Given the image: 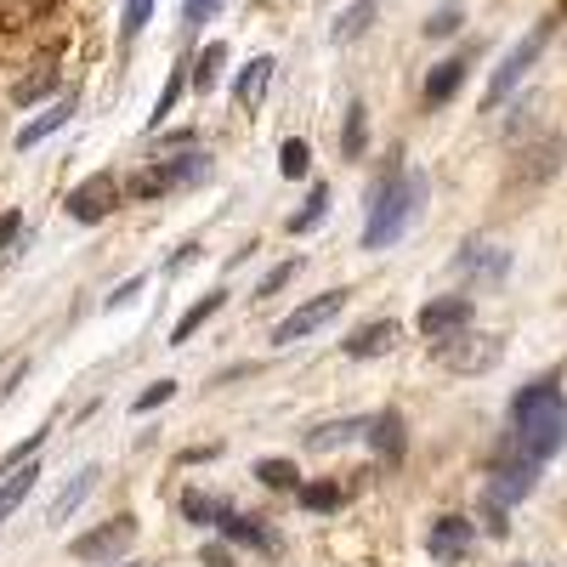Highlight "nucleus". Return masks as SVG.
Wrapping results in <instances>:
<instances>
[{
  "label": "nucleus",
  "instance_id": "393cba45",
  "mask_svg": "<svg viewBox=\"0 0 567 567\" xmlns=\"http://www.w3.org/2000/svg\"><path fill=\"white\" fill-rule=\"evenodd\" d=\"M221 511H227V499H216V494H182V516L187 523H221Z\"/></svg>",
  "mask_w": 567,
  "mask_h": 567
},
{
  "label": "nucleus",
  "instance_id": "7c9ffc66",
  "mask_svg": "<svg viewBox=\"0 0 567 567\" xmlns=\"http://www.w3.org/2000/svg\"><path fill=\"white\" fill-rule=\"evenodd\" d=\"M45 91H58V69H40V74H29V80L12 91V97H18V103H34V97H45Z\"/></svg>",
  "mask_w": 567,
  "mask_h": 567
},
{
  "label": "nucleus",
  "instance_id": "c9c22d12",
  "mask_svg": "<svg viewBox=\"0 0 567 567\" xmlns=\"http://www.w3.org/2000/svg\"><path fill=\"white\" fill-rule=\"evenodd\" d=\"M171 398H176V381H154L131 409H136V414H148V409H159V403H171Z\"/></svg>",
  "mask_w": 567,
  "mask_h": 567
},
{
  "label": "nucleus",
  "instance_id": "bb28decb",
  "mask_svg": "<svg viewBox=\"0 0 567 567\" xmlns=\"http://www.w3.org/2000/svg\"><path fill=\"white\" fill-rule=\"evenodd\" d=\"M182 80H187V63H176V69H171V80H165V91H159V103H154V114H148V125H154V131H159V125H165V114L176 109V91H182Z\"/></svg>",
  "mask_w": 567,
  "mask_h": 567
},
{
  "label": "nucleus",
  "instance_id": "7ed1b4c3",
  "mask_svg": "<svg viewBox=\"0 0 567 567\" xmlns=\"http://www.w3.org/2000/svg\"><path fill=\"white\" fill-rule=\"evenodd\" d=\"M432 352H437V363L454 369V374H483V369L499 363V341H494V336H471V323L454 329V336H437Z\"/></svg>",
  "mask_w": 567,
  "mask_h": 567
},
{
  "label": "nucleus",
  "instance_id": "ea45409f",
  "mask_svg": "<svg viewBox=\"0 0 567 567\" xmlns=\"http://www.w3.org/2000/svg\"><path fill=\"white\" fill-rule=\"evenodd\" d=\"M290 272H296L290 261H284V267H272V272L261 278V296H278V284H284V278H290Z\"/></svg>",
  "mask_w": 567,
  "mask_h": 567
},
{
  "label": "nucleus",
  "instance_id": "2f4dec72",
  "mask_svg": "<svg viewBox=\"0 0 567 567\" xmlns=\"http://www.w3.org/2000/svg\"><path fill=\"white\" fill-rule=\"evenodd\" d=\"M341 148H347V159H358V154H363V103H352V109H347V131H341Z\"/></svg>",
  "mask_w": 567,
  "mask_h": 567
},
{
  "label": "nucleus",
  "instance_id": "cd10ccee",
  "mask_svg": "<svg viewBox=\"0 0 567 567\" xmlns=\"http://www.w3.org/2000/svg\"><path fill=\"white\" fill-rule=\"evenodd\" d=\"M256 477H261L267 488H301V477H296V465H290V460H261V465H256Z\"/></svg>",
  "mask_w": 567,
  "mask_h": 567
},
{
  "label": "nucleus",
  "instance_id": "4be33fe9",
  "mask_svg": "<svg viewBox=\"0 0 567 567\" xmlns=\"http://www.w3.org/2000/svg\"><path fill=\"white\" fill-rule=\"evenodd\" d=\"M221 69H227V45H221V40H210L205 52L194 58V91H216Z\"/></svg>",
  "mask_w": 567,
  "mask_h": 567
},
{
  "label": "nucleus",
  "instance_id": "f3484780",
  "mask_svg": "<svg viewBox=\"0 0 567 567\" xmlns=\"http://www.w3.org/2000/svg\"><path fill=\"white\" fill-rule=\"evenodd\" d=\"M159 176H165V187L205 182V176H210V159H205V154H194V148H182V159H159Z\"/></svg>",
  "mask_w": 567,
  "mask_h": 567
},
{
  "label": "nucleus",
  "instance_id": "f8f14e48",
  "mask_svg": "<svg viewBox=\"0 0 567 567\" xmlns=\"http://www.w3.org/2000/svg\"><path fill=\"white\" fill-rule=\"evenodd\" d=\"M465 69H471V52H460V58H443L432 74H425V109H443L454 91L465 85Z\"/></svg>",
  "mask_w": 567,
  "mask_h": 567
},
{
  "label": "nucleus",
  "instance_id": "79ce46f5",
  "mask_svg": "<svg viewBox=\"0 0 567 567\" xmlns=\"http://www.w3.org/2000/svg\"><path fill=\"white\" fill-rule=\"evenodd\" d=\"M205 561H210V567H233V550H227V545H205Z\"/></svg>",
  "mask_w": 567,
  "mask_h": 567
},
{
  "label": "nucleus",
  "instance_id": "2eb2a0df",
  "mask_svg": "<svg viewBox=\"0 0 567 567\" xmlns=\"http://www.w3.org/2000/svg\"><path fill=\"white\" fill-rule=\"evenodd\" d=\"M392 341H398V323L392 318L363 323V329H352V336H347V358H381Z\"/></svg>",
  "mask_w": 567,
  "mask_h": 567
},
{
  "label": "nucleus",
  "instance_id": "a211bd4d",
  "mask_svg": "<svg viewBox=\"0 0 567 567\" xmlns=\"http://www.w3.org/2000/svg\"><path fill=\"white\" fill-rule=\"evenodd\" d=\"M91 488H97V465L74 471V477H69V488H63V494L52 499V511H45V523H63V516H69V511H74V505H80V499H85Z\"/></svg>",
  "mask_w": 567,
  "mask_h": 567
},
{
  "label": "nucleus",
  "instance_id": "b1692460",
  "mask_svg": "<svg viewBox=\"0 0 567 567\" xmlns=\"http://www.w3.org/2000/svg\"><path fill=\"white\" fill-rule=\"evenodd\" d=\"M323 216H329V187L318 182V187H312V194H307V205H301V210L290 216V233H312V227H318Z\"/></svg>",
  "mask_w": 567,
  "mask_h": 567
},
{
  "label": "nucleus",
  "instance_id": "0eeeda50",
  "mask_svg": "<svg viewBox=\"0 0 567 567\" xmlns=\"http://www.w3.org/2000/svg\"><path fill=\"white\" fill-rule=\"evenodd\" d=\"M347 307V290H323L318 301H307V307H296L290 318H284L278 329H272V341L278 347H290V341H301V336H312V329H323L329 318H336Z\"/></svg>",
  "mask_w": 567,
  "mask_h": 567
},
{
  "label": "nucleus",
  "instance_id": "c756f323",
  "mask_svg": "<svg viewBox=\"0 0 567 567\" xmlns=\"http://www.w3.org/2000/svg\"><path fill=\"white\" fill-rule=\"evenodd\" d=\"M148 18H154V0H125V23H120V34L136 40L142 29H148Z\"/></svg>",
  "mask_w": 567,
  "mask_h": 567
},
{
  "label": "nucleus",
  "instance_id": "aec40b11",
  "mask_svg": "<svg viewBox=\"0 0 567 567\" xmlns=\"http://www.w3.org/2000/svg\"><path fill=\"white\" fill-rule=\"evenodd\" d=\"M69 114H74V103H69V97H63V103H52L34 125H23V131H18V148H34V142H45L52 131H63V125H69Z\"/></svg>",
  "mask_w": 567,
  "mask_h": 567
},
{
  "label": "nucleus",
  "instance_id": "20e7f679",
  "mask_svg": "<svg viewBox=\"0 0 567 567\" xmlns=\"http://www.w3.org/2000/svg\"><path fill=\"white\" fill-rule=\"evenodd\" d=\"M545 40H550V18H545L528 40H516V45H511V58H505V63L494 69V80H488V97H483L488 109H499V103L511 97V91L523 85V74H528V69L539 63V52H545Z\"/></svg>",
  "mask_w": 567,
  "mask_h": 567
},
{
  "label": "nucleus",
  "instance_id": "9d476101",
  "mask_svg": "<svg viewBox=\"0 0 567 567\" xmlns=\"http://www.w3.org/2000/svg\"><path fill=\"white\" fill-rule=\"evenodd\" d=\"M414 323H420V336H425V341L454 336V329L471 323V296H437V301H425Z\"/></svg>",
  "mask_w": 567,
  "mask_h": 567
},
{
  "label": "nucleus",
  "instance_id": "37998d69",
  "mask_svg": "<svg viewBox=\"0 0 567 567\" xmlns=\"http://www.w3.org/2000/svg\"><path fill=\"white\" fill-rule=\"evenodd\" d=\"M528 567H539V561H528Z\"/></svg>",
  "mask_w": 567,
  "mask_h": 567
},
{
  "label": "nucleus",
  "instance_id": "6ab92c4d",
  "mask_svg": "<svg viewBox=\"0 0 567 567\" xmlns=\"http://www.w3.org/2000/svg\"><path fill=\"white\" fill-rule=\"evenodd\" d=\"M34 477L40 471L34 465H18V471H7V477H0V523H7V516L29 499V488H34Z\"/></svg>",
  "mask_w": 567,
  "mask_h": 567
},
{
  "label": "nucleus",
  "instance_id": "4468645a",
  "mask_svg": "<svg viewBox=\"0 0 567 567\" xmlns=\"http://www.w3.org/2000/svg\"><path fill=\"white\" fill-rule=\"evenodd\" d=\"M272 58H250L245 69H239V80H233V97H239V109H261V97H267V80H272Z\"/></svg>",
  "mask_w": 567,
  "mask_h": 567
},
{
  "label": "nucleus",
  "instance_id": "f03ea898",
  "mask_svg": "<svg viewBox=\"0 0 567 567\" xmlns=\"http://www.w3.org/2000/svg\"><path fill=\"white\" fill-rule=\"evenodd\" d=\"M425 199V176L420 171H386V182L374 187V199H369V221H363V250H386L398 245L414 210Z\"/></svg>",
  "mask_w": 567,
  "mask_h": 567
},
{
  "label": "nucleus",
  "instance_id": "39448f33",
  "mask_svg": "<svg viewBox=\"0 0 567 567\" xmlns=\"http://www.w3.org/2000/svg\"><path fill=\"white\" fill-rule=\"evenodd\" d=\"M425 550H432V561H443V567H460L471 550H477V523H471V516H437V523L425 528Z\"/></svg>",
  "mask_w": 567,
  "mask_h": 567
},
{
  "label": "nucleus",
  "instance_id": "9b49d317",
  "mask_svg": "<svg viewBox=\"0 0 567 567\" xmlns=\"http://www.w3.org/2000/svg\"><path fill=\"white\" fill-rule=\"evenodd\" d=\"M363 443L381 454L386 465H398L403 449H409V437H403V414H398V409H381L374 420H363Z\"/></svg>",
  "mask_w": 567,
  "mask_h": 567
},
{
  "label": "nucleus",
  "instance_id": "5701e85b",
  "mask_svg": "<svg viewBox=\"0 0 567 567\" xmlns=\"http://www.w3.org/2000/svg\"><path fill=\"white\" fill-rule=\"evenodd\" d=\"M460 267H465V272H483V278H499V272L511 267V256H505V250H494V245H465Z\"/></svg>",
  "mask_w": 567,
  "mask_h": 567
},
{
  "label": "nucleus",
  "instance_id": "e433bc0d",
  "mask_svg": "<svg viewBox=\"0 0 567 567\" xmlns=\"http://www.w3.org/2000/svg\"><path fill=\"white\" fill-rule=\"evenodd\" d=\"M40 443H45V432H29V437H23V443H18V449L7 454V460H0V477H7V471H18V465H23V460H29V454H34Z\"/></svg>",
  "mask_w": 567,
  "mask_h": 567
},
{
  "label": "nucleus",
  "instance_id": "f257e3e1",
  "mask_svg": "<svg viewBox=\"0 0 567 567\" xmlns=\"http://www.w3.org/2000/svg\"><path fill=\"white\" fill-rule=\"evenodd\" d=\"M511 449H523L539 465L567 449V398L556 381H534L511 398Z\"/></svg>",
  "mask_w": 567,
  "mask_h": 567
},
{
  "label": "nucleus",
  "instance_id": "58836bf2",
  "mask_svg": "<svg viewBox=\"0 0 567 567\" xmlns=\"http://www.w3.org/2000/svg\"><path fill=\"white\" fill-rule=\"evenodd\" d=\"M18 227H23V216H18V210H7V216H0V256H7V245L18 239Z\"/></svg>",
  "mask_w": 567,
  "mask_h": 567
},
{
  "label": "nucleus",
  "instance_id": "1a4fd4ad",
  "mask_svg": "<svg viewBox=\"0 0 567 567\" xmlns=\"http://www.w3.org/2000/svg\"><path fill=\"white\" fill-rule=\"evenodd\" d=\"M114 205H120V182L114 176H91V182H80L69 194V216L74 221H103V216H114Z\"/></svg>",
  "mask_w": 567,
  "mask_h": 567
},
{
  "label": "nucleus",
  "instance_id": "72a5a7b5",
  "mask_svg": "<svg viewBox=\"0 0 567 567\" xmlns=\"http://www.w3.org/2000/svg\"><path fill=\"white\" fill-rule=\"evenodd\" d=\"M159 194H171L159 171H136V176H131V199H159Z\"/></svg>",
  "mask_w": 567,
  "mask_h": 567
},
{
  "label": "nucleus",
  "instance_id": "c85d7f7f",
  "mask_svg": "<svg viewBox=\"0 0 567 567\" xmlns=\"http://www.w3.org/2000/svg\"><path fill=\"white\" fill-rule=\"evenodd\" d=\"M296 494H301L307 511H336V505H341V488H336V483H301Z\"/></svg>",
  "mask_w": 567,
  "mask_h": 567
},
{
  "label": "nucleus",
  "instance_id": "f704fd0d",
  "mask_svg": "<svg viewBox=\"0 0 567 567\" xmlns=\"http://www.w3.org/2000/svg\"><path fill=\"white\" fill-rule=\"evenodd\" d=\"M221 12V0H182V23L187 29H199V23H210Z\"/></svg>",
  "mask_w": 567,
  "mask_h": 567
},
{
  "label": "nucleus",
  "instance_id": "dca6fc26",
  "mask_svg": "<svg viewBox=\"0 0 567 567\" xmlns=\"http://www.w3.org/2000/svg\"><path fill=\"white\" fill-rule=\"evenodd\" d=\"M221 301H227V296H221V290H210L199 307H187V312L176 318V329H171V347H187V336H199V329H205V323L221 312Z\"/></svg>",
  "mask_w": 567,
  "mask_h": 567
},
{
  "label": "nucleus",
  "instance_id": "ddd939ff",
  "mask_svg": "<svg viewBox=\"0 0 567 567\" xmlns=\"http://www.w3.org/2000/svg\"><path fill=\"white\" fill-rule=\"evenodd\" d=\"M216 528H221L233 545H250V550H278V534H272V528H261L256 516H239L233 505L221 511V523H216Z\"/></svg>",
  "mask_w": 567,
  "mask_h": 567
},
{
  "label": "nucleus",
  "instance_id": "a878e982",
  "mask_svg": "<svg viewBox=\"0 0 567 567\" xmlns=\"http://www.w3.org/2000/svg\"><path fill=\"white\" fill-rule=\"evenodd\" d=\"M369 23H374V0H358V7H347V12H341V23H336V40H358Z\"/></svg>",
  "mask_w": 567,
  "mask_h": 567
},
{
  "label": "nucleus",
  "instance_id": "4c0bfd02",
  "mask_svg": "<svg viewBox=\"0 0 567 567\" xmlns=\"http://www.w3.org/2000/svg\"><path fill=\"white\" fill-rule=\"evenodd\" d=\"M454 29H460V12H454V7H443L432 23H425V34H437V40H443V34H454Z\"/></svg>",
  "mask_w": 567,
  "mask_h": 567
},
{
  "label": "nucleus",
  "instance_id": "473e14b6",
  "mask_svg": "<svg viewBox=\"0 0 567 567\" xmlns=\"http://www.w3.org/2000/svg\"><path fill=\"white\" fill-rule=\"evenodd\" d=\"M307 165H312V148L301 136H290L284 142V176H307Z\"/></svg>",
  "mask_w": 567,
  "mask_h": 567
},
{
  "label": "nucleus",
  "instance_id": "412c9836",
  "mask_svg": "<svg viewBox=\"0 0 567 567\" xmlns=\"http://www.w3.org/2000/svg\"><path fill=\"white\" fill-rule=\"evenodd\" d=\"M352 437H363V420H329V425H318V432H307V449L329 454V449H341Z\"/></svg>",
  "mask_w": 567,
  "mask_h": 567
},
{
  "label": "nucleus",
  "instance_id": "a19ab883",
  "mask_svg": "<svg viewBox=\"0 0 567 567\" xmlns=\"http://www.w3.org/2000/svg\"><path fill=\"white\" fill-rule=\"evenodd\" d=\"M159 148H176V154H182V148H194V131H171V136H159Z\"/></svg>",
  "mask_w": 567,
  "mask_h": 567
},
{
  "label": "nucleus",
  "instance_id": "6e6552de",
  "mask_svg": "<svg viewBox=\"0 0 567 567\" xmlns=\"http://www.w3.org/2000/svg\"><path fill=\"white\" fill-rule=\"evenodd\" d=\"M131 539H136V516H114V523L80 534V539H74V556H80V561H109V556H125Z\"/></svg>",
  "mask_w": 567,
  "mask_h": 567
},
{
  "label": "nucleus",
  "instance_id": "423d86ee",
  "mask_svg": "<svg viewBox=\"0 0 567 567\" xmlns=\"http://www.w3.org/2000/svg\"><path fill=\"white\" fill-rule=\"evenodd\" d=\"M534 483H539V460H528L523 449H516L511 460H499L494 465V483L483 488V499H494V505H516V499H528L534 494Z\"/></svg>",
  "mask_w": 567,
  "mask_h": 567
}]
</instances>
